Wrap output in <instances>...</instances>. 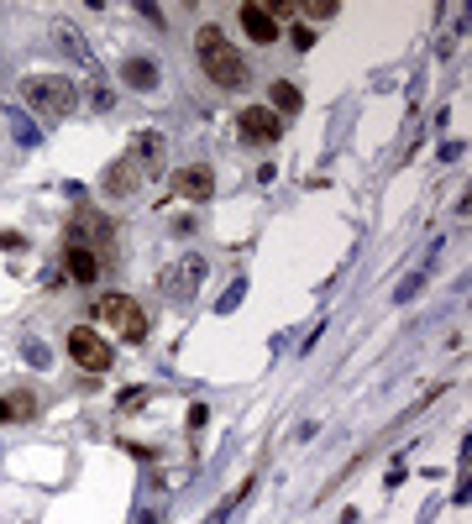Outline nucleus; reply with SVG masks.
<instances>
[{"label":"nucleus","instance_id":"f257e3e1","mask_svg":"<svg viewBox=\"0 0 472 524\" xmlns=\"http://www.w3.org/2000/svg\"><path fill=\"white\" fill-rule=\"evenodd\" d=\"M194 53H200V68H205V79L220 84V90H247L252 84V63L226 42V31L220 27H200L194 31Z\"/></svg>","mask_w":472,"mask_h":524},{"label":"nucleus","instance_id":"f03ea898","mask_svg":"<svg viewBox=\"0 0 472 524\" xmlns=\"http://www.w3.org/2000/svg\"><path fill=\"white\" fill-rule=\"evenodd\" d=\"M22 100H27L31 111H42L48 121H63L74 111L79 90L68 79H58V74H31V79H22Z\"/></svg>","mask_w":472,"mask_h":524},{"label":"nucleus","instance_id":"7ed1b4c3","mask_svg":"<svg viewBox=\"0 0 472 524\" xmlns=\"http://www.w3.org/2000/svg\"><path fill=\"white\" fill-rule=\"evenodd\" d=\"M68 357H74L85 372H111V362H116L111 341L100 336L94 325H74V331H68Z\"/></svg>","mask_w":472,"mask_h":524},{"label":"nucleus","instance_id":"20e7f679","mask_svg":"<svg viewBox=\"0 0 472 524\" xmlns=\"http://www.w3.org/2000/svg\"><path fill=\"white\" fill-rule=\"evenodd\" d=\"M200 278H205V257H179V262L163 268V294L179 299V305H189V299L200 294Z\"/></svg>","mask_w":472,"mask_h":524},{"label":"nucleus","instance_id":"39448f33","mask_svg":"<svg viewBox=\"0 0 472 524\" xmlns=\"http://www.w3.org/2000/svg\"><path fill=\"white\" fill-rule=\"evenodd\" d=\"M236 131H242V142H252V147H273L283 137V121L268 105H247V111L236 116Z\"/></svg>","mask_w":472,"mask_h":524},{"label":"nucleus","instance_id":"423d86ee","mask_svg":"<svg viewBox=\"0 0 472 524\" xmlns=\"http://www.w3.org/2000/svg\"><path fill=\"white\" fill-rule=\"evenodd\" d=\"M131 163H137V173L142 179H157L163 173V163H168V142H163V131H137V142H131Z\"/></svg>","mask_w":472,"mask_h":524},{"label":"nucleus","instance_id":"0eeeda50","mask_svg":"<svg viewBox=\"0 0 472 524\" xmlns=\"http://www.w3.org/2000/svg\"><path fill=\"white\" fill-rule=\"evenodd\" d=\"M100 189H105L111 200H131V194L142 189V173H137V163H131V157H116V163L100 173Z\"/></svg>","mask_w":472,"mask_h":524},{"label":"nucleus","instance_id":"6e6552de","mask_svg":"<svg viewBox=\"0 0 472 524\" xmlns=\"http://www.w3.org/2000/svg\"><path fill=\"white\" fill-rule=\"evenodd\" d=\"M53 42H58V53L68 63H79V68H94V53H90V42H85V37H79V27H74V22H53Z\"/></svg>","mask_w":472,"mask_h":524},{"label":"nucleus","instance_id":"1a4fd4ad","mask_svg":"<svg viewBox=\"0 0 472 524\" xmlns=\"http://www.w3.org/2000/svg\"><path fill=\"white\" fill-rule=\"evenodd\" d=\"M242 31H247L252 42H263V48L279 42V22H273V11H268L263 0H247V5H242Z\"/></svg>","mask_w":472,"mask_h":524},{"label":"nucleus","instance_id":"9d476101","mask_svg":"<svg viewBox=\"0 0 472 524\" xmlns=\"http://www.w3.org/2000/svg\"><path fill=\"white\" fill-rule=\"evenodd\" d=\"M63 268H68V278H74V283H100V252H94V247H79V242H68V252H63Z\"/></svg>","mask_w":472,"mask_h":524},{"label":"nucleus","instance_id":"9b49d317","mask_svg":"<svg viewBox=\"0 0 472 524\" xmlns=\"http://www.w3.org/2000/svg\"><path fill=\"white\" fill-rule=\"evenodd\" d=\"M174 189H179L184 200H210V194H216V173H210V163H189L184 173L174 179Z\"/></svg>","mask_w":472,"mask_h":524},{"label":"nucleus","instance_id":"f8f14e48","mask_svg":"<svg viewBox=\"0 0 472 524\" xmlns=\"http://www.w3.org/2000/svg\"><path fill=\"white\" fill-rule=\"evenodd\" d=\"M121 84H131V90H157V63L153 58H126L121 63Z\"/></svg>","mask_w":472,"mask_h":524},{"label":"nucleus","instance_id":"ddd939ff","mask_svg":"<svg viewBox=\"0 0 472 524\" xmlns=\"http://www.w3.org/2000/svg\"><path fill=\"white\" fill-rule=\"evenodd\" d=\"M131 299H126V294H100V299H94V309L90 315H100V320H111V325H121L126 315H131Z\"/></svg>","mask_w":472,"mask_h":524},{"label":"nucleus","instance_id":"4468645a","mask_svg":"<svg viewBox=\"0 0 472 524\" xmlns=\"http://www.w3.org/2000/svg\"><path fill=\"white\" fill-rule=\"evenodd\" d=\"M11 137H16L22 147H37V142H42V131H37V121H31V116L22 111V105H11Z\"/></svg>","mask_w":472,"mask_h":524},{"label":"nucleus","instance_id":"2eb2a0df","mask_svg":"<svg viewBox=\"0 0 472 524\" xmlns=\"http://www.w3.org/2000/svg\"><path fill=\"white\" fill-rule=\"evenodd\" d=\"M268 94H273V116H279V121H283V116H294V111L305 105V94L294 90V84H283V79H279V84H273Z\"/></svg>","mask_w":472,"mask_h":524},{"label":"nucleus","instance_id":"dca6fc26","mask_svg":"<svg viewBox=\"0 0 472 524\" xmlns=\"http://www.w3.org/2000/svg\"><path fill=\"white\" fill-rule=\"evenodd\" d=\"M11 399V420H31L37 414V394L31 388H16V394H5Z\"/></svg>","mask_w":472,"mask_h":524},{"label":"nucleus","instance_id":"f3484780","mask_svg":"<svg viewBox=\"0 0 472 524\" xmlns=\"http://www.w3.org/2000/svg\"><path fill=\"white\" fill-rule=\"evenodd\" d=\"M242 294H247V278H236V283L220 294V299H216V315H231V309L242 305Z\"/></svg>","mask_w":472,"mask_h":524},{"label":"nucleus","instance_id":"a211bd4d","mask_svg":"<svg viewBox=\"0 0 472 524\" xmlns=\"http://www.w3.org/2000/svg\"><path fill=\"white\" fill-rule=\"evenodd\" d=\"M121 336L126 341H142V336H147V315H142V309H131V315L121 320Z\"/></svg>","mask_w":472,"mask_h":524},{"label":"nucleus","instance_id":"6ab92c4d","mask_svg":"<svg viewBox=\"0 0 472 524\" xmlns=\"http://www.w3.org/2000/svg\"><path fill=\"white\" fill-rule=\"evenodd\" d=\"M90 100H94V111H111V105H116V90H111L105 79H94V84H90Z\"/></svg>","mask_w":472,"mask_h":524},{"label":"nucleus","instance_id":"aec40b11","mask_svg":"<svg viewBox=\"0 0 472 524\" xmlns=\"http://www.w3.org/2000/svg\"><path fill=\"white\" fill-rule=\"evenodd\" d=\"M299 11H305V16H315V22H331L342 5H336V0H310V5H299Z\"/></svg>","mask_w":472,"mask_h":524},{"label":"nucleus","instance_id":"412c9836","mask_svg":"<svg viewBox=\"0 0 472 524\" xmlns=\"http://www.w3.org/2000/svg\"><path fill=\"white\" fill-rule=\"evenodd\" d=\"M420 289H425V273L405 278V283H399V289H394V299H399V305H405V299H414V294H420Z\"/></svg>","mask_w":472,"mask_h":524},{"label":"nucleus","instance_id":"4be33fe9","mask_svg":"<svg viewBox=\"0 0 472 524\" xmlns=\"http://www.w3.org/2000/svg\"><path fill=\"white\" fill-rule=\"evenodd\" d=\"M27 362H31V368H48L53 357H48V346H42V341H27Z\"/></svg>","mask_w":472,"mask_h":524},{"label":"nucleus","instance_id":"5701e85b","mask_svg":"<svg viewBox=\"0 0 472 524\" xmlns=\"http://www.w3.org/2000/svg\"><path fill=\"white\" fill-rule=\"evenodd\" d=\"M5 420H11V399H5V394H0V425H5Z\"/></svg>","mask_w":472,"mask_h":524},{"label":"nucleus","instance_id":"b1692460","mask_svg":"<svg viewBox=\"0 0 472 524\" xmlns=\"http://www.w3.org/2000/svg\"><path fill=\"white\" fill-rule=\"evenodd\" d=\"M137 524H157V514H142V520H137Z\"/></svg>","mask_w":472,"mask_h":524}]
</instances>
